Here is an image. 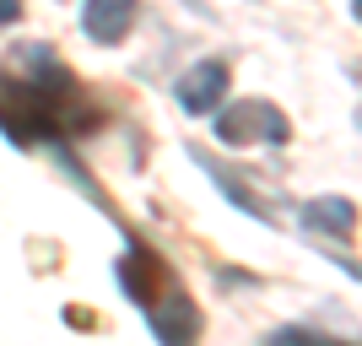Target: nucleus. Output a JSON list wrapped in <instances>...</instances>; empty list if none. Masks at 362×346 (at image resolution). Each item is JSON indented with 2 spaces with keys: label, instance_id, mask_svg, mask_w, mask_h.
<instances>
[{
  "label": "nucleus",
  "instance_id": "f257e3e1",
  "mask_svg": "<svg viewBox=\"0 0 362 346\" xmlns=\"http://www.w3.org/2000/svg\"><path fill=\"white\" fill-rule=\"evenodd\" d=\"M292 136L287 114L276 103H265V98H243L238 108H227L222 120H216V141L222 146H281V141Z\"/></svg>",
  "mask_w": 362,
  "mask_h": 346
},
{
  "label": "nucleus",
  "instance_id": "f03ea898",
  "mask_svg": "<svg viewBox=\"0 0 362 346\" xmlns=\"http://www.w3.org/2000/svg\"><path fill=\"white\" fill-rule=\"evenodd\" d=\"M114 276H119V287H124V298L130 303H141V308H151V303L163 298V292H173V271L163 265V255L157 249H146V243H130L119 255V265H114Z\"/></svg>",
  "mask_w": 362,
  "mask_h": 346
},
{
  "label": "nucleus",
  "instance_id": "7ed1b4c3",
  "mask_svg": "<svg viewBox=\"0 0 362 346\" xmlns=\"http://www.w3.org/2000/svg\"><path fill=\"white\" fill-rule=\"evenodd\" d=\"M146 325H151V335H157L163 346H195L200 341V308L184 298L179 287L163 292V298L146 308Z\"/></svg>",
  "mask_w": 362,
  "mask_h": 346
},
{
  "label": "nucleus",
  "instance_id": "20e7f679",
  "mask_svg": "<svg viewBox=\"0 0 362 346\" xmlns=\"http://www.w3.org/2000/svg\"><path fill=\"white\" fill-rule=\"evenodd\" d=\"M227 81H233L227 60H200V65H189V71L179 76L173 98H179L184 114H211V108L227 98Z\"/></svg>",
  "mask_w": 362,
  "mask_h": 346
},
{
  "label": "nucleus",
  "instance_id": "39448f33",
  "mask_svg": "<svg viewBox=\"0 0 362 346\" xmlns=\"http://www.w3.org/2000/svg\"><path fill=\"white\" fill-rule=\"evenodd\" d=\"M141 16V0H87L81 6V33L92 44H124Z\"/></svg>",
  "mask_w": 362,
  "mask_h": 346
},
{
  "label": "nucleus",
  "instance_id": "423d86ee",
  "mask_svg": "<svg viewBox=\"0 0 362 346\" xmlns=\"http://www.w3.org/2000/svg\"><path fill=\"white\" fill-rule=\"evenodd\" d=\"M303 227L308 233H330V238H351L357 233V206L346 195H319L303 206Z\"/></svg>",
  "mask_w": 362,
  "mask_h": 346
},
{
  "label": "nucleus",
  "instance_id": "0eeeda50",
  "mask_svg": "<svg viewBox=\"0 0 362 346\" xmlns=\"http://www.w3.org/2000/svg\"><path fill=\"white\" fill-rule=\"evenodd\" d=\"M265 346H346V341L319 335V330H308V325H287V330H271V335H265Z\"/></svg>",
  "mask_w": 362,
  "mask_h": 346
},
{
  "label": "nucleus",
  "instance_id": "6e6552de",
  "mask_svg": "<svg viewBox=\"0 0 362 346\" xmlns=\"http://www.w3.org/2000/svg\"><path fill=\"white\" fill-rule=\"evenodd\" d=\"M16 16H22V0H0V28H11Z\"/></svg>",
  "mask_w": 362,
  "mask_h": 346
},
{
  "label": "nucleus",
  "instance_id": "1a4fd4ad",
  "mask_svg": "<svg viewBox=\"0 0 362 346\" xmlns=\"http://www.w3.org/2000/svg\"><path fill=\"white\" fill-rule=\"evenodd\" d=\"M351 16H357V22H362V0H351Z\"/></svg>",
  "mask_w": 362,
  "mask_h": 346
},
{
  "label": "nucleus",
  "instance_id": "9d476101",
  "mask_svg": "<svg viewBox=\"0 0 362 346\" xmlns=\"http://www.w3.org/2000/svg\"><path fill=\"white\" fill-rule=\"evenodd\" d=\"M357 120H362V114H357Z\"/></svg>",
  "mask_w": 362,
  "mask_h": 346
}]
</instances>
